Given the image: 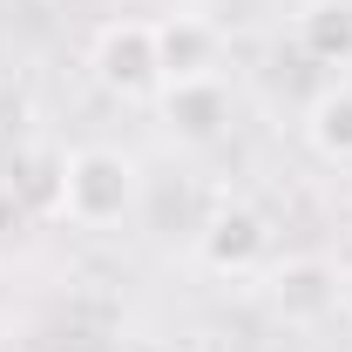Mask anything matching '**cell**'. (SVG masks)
<instances>
[{
  "instance_id": "8",
  "label": "cell",
  "mask_w": 352,
  "mask_h": 352,
  "mask_svg": "<svg viewBox=\"0 0 352 352\" xmlns=\"http://www.w3.org/2000/svg\"><path fill=\"white\" fill-rule=\"evenodd\" d=\"M318 285H325V271H318V264H298V271H285V278H278V298H285V305H298V311H318V305H325V292H318Z\"/></svg>"
},
{
  "instance_id": "6",
  "label": "cell",
  "mask_w": 352,
  "mask_h": 352,
  "mask_svg": "<svg viewBox=\"0 0 352 352\" xmlns=\"http://www.w3.org/2000/svg\"><path fill=\"white\" fill-rule=\"evenodd\" d=\"M264 251V223L251 210H223L210 223V264H251Z\"/></svg>"
},
{
  "instance_id": "4",
  "label": "cell",
  "mask_w": 352,
  "mask_h": 352,
  "mask_svg": "<svg viewBox=\"0 0 352 352\" xmlns=\"http://www.w3.org/2000/svg\"><path fill=\"white\" fill-rule=\"evenodd\" d=\"M163 109H170V122L183 135H217V122L230 116V109H223V88L210 82V75H204V82H170V102H163Z\"/></svg>"
},
{
  "instance_id": "1",
  "label": "cell",
  "mask_w": 352,
  "mask_h": 352,
  "mask_svg": "<svg viewBox=\"0 0 352 352\" xmlns=\"http://www.w3.org/2000/svg\"><path fill=\"white\" fill-rule=\"evenodd\" d=\"M61 204L75 223H116L135 204V163L116 149H82L61 170Z\"/></svg>"
},
{
  "instance_id": "2",
  "label": "cell",
  "mask_w": 352,
  "mask_h": 352,
  "mask_svg": "<svg viewBox=\"0 0 352 352\" xmlns=\"http://www.w3.org/2000/svg\"><path fill=\"white\" fill-rule=\"evenodd\" d=\"M95 68H102V82H109V88L142 95V88L163 75V61H156V28H142V21L109 28V34H102V47H95Z\"/></svg>"
},
{
  "instance_id": "7",
  "label": "cell",
  "mask_w": 352,
  "mask_h": 352,
  "mask_svg": "<svg viewBox=\"0 0 352 352\" xmlns=\"http://www.w3.org/2000/svg\"><path fill=\"white\" fill-rule=\"evenodd\" d=\"M311 142L325 156H352V95H325L311 109Z\"/></svg>"
},
{
  "instance_id": "5",
  "label": "cell",
  "mask_w": 352,
  "mask_h": 352,
  "mask_svg": "<svg viewBox=\"0 0 352 352\" xmlns=\"http://www.w3.org/2000/svg\"><path fill=\"white\" fill-rule=\"evenodd\" d=\"M305 54L346 68L352 61V7H311L305 14Z\"/></svg>"
},
{
  "instance_id": "3",
  "label": "cell",
  "mask_w": 352,
  "mask_h": 352,
  "mask_svg": "<svg viewBox=\"0 0 352 352\" xmlns=\"http://www.w3.org/2000/svg\"><path fill=\"white\" fill-rule=\"evenodd\" d=\"M210 54H217V41H210L204 21H170V28H156V61H163L170 82H204V75H210Z\"/></svg>"
}]
</instances>
